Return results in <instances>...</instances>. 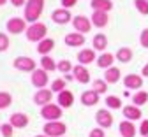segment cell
Segmentation results:
<instances>
[{
    "instance_id": "obj_1",
    "label": "cell",
    "mask_w": 148,
    "mask_h": 137,
    "mask_svg": "<svg viewBox=\"0 0 148 137\" xmlns=\"http://www.w3.org/2000/svg\"><path fill=\"white\" fill-rule=\"evenodd\" d=\"M42 11H44V0H27L23 18L27 19L28 25L35 23V21H39V18L42 16Z\"/></svg>"
},
{
    "instance_id": "obj_2",
    "label": "cell",
    "mask_w": 148,
    "mask_h": 137,
    "mask_svg": "<svg viewBox=\"0 0 148 137\" xmlns=\"http://www.w3.org/2000/svg\"><path fill=\"white\" fill-rule=\"evenodd\" d=\"M25 37L27 41L30 42H41L42 39L48 37V27L41 21H35V23H30L27 32H25Z\"/></svg>"
},
{
    "instance_id": "obj_3",
    "label": "cell",
    "mask_w": 148,
    "mask_h": 137,
    "mask_svg": "<svg viewBox=\"0 0 148 137\" xmlns=\"http://www.w3.org/2000/svg\"><path fill=\"white\" fill-rule=\"evenodd\" d=\"M27 28H28L27 19H25V18H20V16H12V18H9L7 23H5V30H7V33H11V35L25 33Z\"/></svg>"
},
{
    "instance_id": "obj_4",
    "label": "cell",
    "mask_w": 148,
    "mask_h": 137,
    "mask_svg": "<svg viewBox=\"0 0 148 137\" xmlns=\"http://www.w3.org/2000/svg\"><path fill=\"white\" fill-rule=\"evenodd\" d=\"M62 107L58 104H55V102H49L46 106L41 107V116H42V120L44 121H58L62 118Z\"/></svg>"
},
{
    "instance_id": "obj_5",
    "label": "cell",
    "mask_w": 148,
    "mask_h": 137,
    "mask_svg": "<svg viewBox=\"0 0 148 137\" xmlns=\"http://www.w3.org/2000/svg\"><path fill=\"white\" fill-rule=\"evenodd\" d=\"M67 132V125L64 121H46L42 127V134L49 135V137H62Z\"/></svg>"
},
{
    "instance_id": "obj_6",
    "label": "cell",
    "mask_w": 148,
    "mask_h": 137,
    "mask_svg": "<svg viewBox=\"0 0 148 137\" xmlns=\"http://www.w3.org/2000/svg\"><path fill=\"white\" fill-rule=\"evenodd\" d=\"M12 67L16 70H20V72H34L37 67H35V60L30 56H18L14 58V62H12Z\"/></svg>"
},
{
    "instance_id": "obj_7",
    "label": "cell",
    "mask_w": 148,
    "mask_h": 137,
    "mask_svg": "<svg viewBox=\"0 0 148 137\" xmlns=\"http://www.w3.org/2000/svg\"><path fill=\"white\" fill-rule=\"evenodd\" d=\"M72 18L74 16L65 7H58V9H55L51 12V21L57 23V25H69V23H72Z\"/></svg>"
},
{
    "instance_id": "obj_8",
    "label": "cell",
    "mask_w": 148,
    "mask_h": 137,
    "mask_svg": "<svg viewBox=\"0 0 148 137\" xmlns=\"http://www.w3.org/2000/svg\"><path fill=\"white\" fill-rule=\"evenodd\" d=\"M113 114H111V111L108 109V107H104V109H99L97 112H95V123H97V127H101V128H111L113 127Z\"/></svg>"
},
{
    "instance_id": "obj_9",
    "label": "cell",
    "mask_w": 148,
    "mask_h": 137,
    "mask_svg": "<svg viewBox=\"0 0 148 137\" xmlns=\"http://www.w3.org/2000/svg\"><path fill=\"white\" fill-rule=\"evenodd\" d=\"M48 81H49V76L44 69H35L32 74H30V83L37 88V90H41L44 86H48Z\"/></svg>"
},
{
    "instance_id": "obj_10",
    "label": "cell",
    "mask_w": 148,
    "mask_h": 137,
    "mask_svg": "<svg viewBox=\"0 0 148 137\" xmlns=\"http://www.w3.org/2000/svg\"><path fill=\"white\" fill-rule=\"evenodd\" d=\"M72 28L74 32H79V33H88L92 30V19L79 14V16H74L72 18Z\"/></svg>"
},
{
    "instance_id": "obj_11",
    "label": "cell",
    "mask_w": 148,
    "mask_h": 137,
    "mask_svg": "<svg viewBox=\"0 0 148 137\" xmlns=\"http://www.w3.org/2000/svg\"><path fill=\"white\" fill-rule=\"evenodd\" d=\"M72 79L78 81L79 85H88L90 83V72H88L86 65H81V63L74 65V69H72Z\"/></svg>"
},
{
    "instance_id": "obj_12",
    "label": "cell",
    "mask_w": 148,
    "mask_h": 137,
    "mask_svg": "<svg viewBox=\"0 0 148 137\" xmlns=\"http://www.w3.org/2000/svg\"><path fill=\"white\" fill-rule=\"evenodd\" d=\"M64 42L65 46L69 48H81L85 42H86V39H85V33H79V32H71L64 37Z\"/></svg>"
},
{
    "instance_id": "obj_13",
    "label": "cell",
    "mask_w": 148,
    "mask_h": 137,
    "mask_svg": "<svg viewBox=\"0 0 148 137\" xmlns=\"http://www.w3.org/2000/svg\"><path fill=\"white\" fill-rule=\"evenodd\" d=\"M99 100H101V95L97 93V91H94V90H85L83 93H81V97H79V102L85 106V107H92V106H97L99 104Z\"/></svg>"
},
{
    "instance_id": "obj_14",
    "label": "cell",
    "mask_w": 148,
    "mask_h": 137,
    "mask_svg": "<svg viewBox=\"0 0 148 137\" xmlns=\"http://www.w3.org/2000/svg\"><path fill=\"white\" fill-rule=\"evenodd\" d=\"M122 114H123V118L129 120V121H138V120L143 118L141 107H138V106H134V104L123 106V107H122Z\"/></svg>"
},
{
    "instance_id": "obj_15",
    "label": "cell",
    "mask_w": 148,
    "mask_h": 137,
    "mask_svg": "<svg viewBox=\"0 0 148 137\" xmlns=\"http://www.w3.org/2000/svg\"><path fill=\"white\" fill-rule=\"evenodd\" d=\"M123 86L127 90H134V91L141 90V86H143V76L141 74H127L123 77Z\"/></svg>"
},
{
    "instance_id": "obj_16",
    "label": "cell",
    "mask_w": 148,
    "mask_h": 137,
    "mask_svg": "<svg viewBox=\"0 0 148 137\" xmlns=\"http://www.w3.org/2000/svg\"><path fill=\"white\" fill-rule=\"evenodd\" d=\"M53 100V91L51 90H48V88H41V90H37L35 93H34V104L35 106H46V104H49Z\"/></svg>"
},
{
    "instance_id": "obj_17",
    "label": "cell",
    "mask_w": 148,
    "mask_h": 137,
    "mask_svg": "<svg viewBox=\"0 0 148 137\" xmlns=\"http://www.w3.org/2000/svg\"><path fill=\"white\" fill-rule=\"evenodd\" d=\"M78 63L81 65H90V63H94L97 60V55H95V49L94 48H85L78 53Z\"/></svg>"
},
{
    "instance_id": "obj_18",
    "label": "cell",
    "mask_w": 148,
    "mask_h": 137,
    "mask_svg": "<svg viewBox=\"0 0 148 137\" xmlns=\"http://www.w3.org/2000/svg\"><path fill=\"white\" fill-rule=\"evenodd\" d=\"M109 23V12L106 11H92V25L95 28H104Z\"/></svg>"
},
{
    "instance_id": "obj_19",
    "label": "cell",
    "mask_w": 148,
    "mask_h": 137,
    "mask_svg": "<svg viewBox=\"0 0 148 137\" xmlns=\"http://www.w3.org/2000/svg\"><path fill=\"white\" fill-rule=\"evenodd\" d=\"M57 104L62 107V109H69V107H72V104H74V93L71 91V90H64V91H60V93H57Z\"/></svg>"
},
{
    "instance_id": "obj_20",
    "label": "cell",
    "mask_w": 148,
    "mask_h": 137,
    "mask_svg": "<svg viewBox=\"0 0 148 137\" xmlns=\"http://www.w3.org/2000/svg\"><path fill=\"white\" fill-rule=\"evenodd\" d=\"M118 132H120V137H136L138 128L134 127V121L123 120V121H120V125H118Z\"/></svg>"
},
{
    "instance_id": "obj_21",
    "label": "cell",
    "mask_w": 148,
    "mask_h": 137,
    "mask_svg": "<svg viewBox=\"0 0 148 137\" xmlns=\"http://www.w3.org/2000/svg\"><path fill=\"white\" fill-rule=\"evenodd\" d=\"M28 116L25 112H12L11 118H9V123L14 127V128H27L28 127Z\"/></svg>"
},
{
    "instance_id": "obj_22",
    "label": "cell",
    "mask_w": 148,
    "mask_h": 137,
    "mask_svg": "<svg viewBox=\"0 0 148 137\" xmlns=\"http://www.w3.org/2000/svg\"><path fill=\"white\" fill-rule=\"evenodd\" d=\"M116 60V56L115 55H111V53H101L99 56H97V60H95V63H97V67L99 69H109V67H113V62Z\"/></svg>"
},
{
    "instance_id": "obj_23",
    "label": "cell",
    "mask_w": 148,
    "mask_h": 137,
    "mask_svg": "<svg viewBox=\"0 0 148 137\" xmlns=\"http://www.w3.org/2000/svg\"><path fill=\"white\" fill-rule=\"evenodd\" d=\"M53 49H55V41L51 37H46V39H42L41 42H37V53H39L41 56L49 55Z\"/></svg>"
},
{
    "instance_id": "obj_24",
    "label": "cell",
    "mask_w": 148,
    "mask_h": 137,
    "mask_svg": "<svg viewBox=\"0 0 148 137\" xmlns=\"http://www.w3.org/2000/svg\"><path fill=\"white\" fill-rule=\"evenodd\" d=\"M92 48H94L95 51L104 53L106 48H108V37H106V33H95L94 39H92Z\"/></svg>"
},
{
    "instance_id": "obj_25",
    "label": "cell",
    "mask_w": 148,
    "mask_h": 137,
    "mask_svg": "<svg viewBox=\"0 0 148 137\" xmlns=\"http://www.w3.org/2000/svg\"><path fill=\"white\" fill-rule=\"evenodd\" d=\"M120 77H122V72H120V69H116V67H109V69H106V72H104V79H106L108 85L118 83Z\"/></svg>"
},
{
    "instance_id": "obj_26",
    "label": "cell",
    "mask_w": 148,
    "mask_h": 137,
    "mask_svg": "<svg viewBox=\"0 0 148 137\" xmlns=\"http://www.w3.org/2000/svg\"><path fill=\"white\" fill-rule=\"evenodd\" d=\"M115 56H116V60L120 62V63H129L132 60V56H134V53H132V49L131 48H118L116 49V53H115Z\"/></svg>"
},
{
    "instance_id": "obj_27",
    "label": "cell",
    "mask_w": 148,
    "mask_h": 137,
    "mask_svg": "<svg viewBox=\"0 0 148 137\" xmlns=\"http://www.w3.org/2000/svg\"><path fill=\"white\" fill-rule=\"evenodd\" d=\"M90 7H92V11H106V12H109L113 9V2H111V0H92Z\"/></svg>"
},
{
    "instance_id": "obj_28",
    "label": "cell",
    "mask_w": 148,
    "mask_h": 137,
    "mask_svg": "<svg viewBox=\"0 0 148 137\" xmlns=\"http://www.w3.org/2000/svg\"><path fill=\"white\" fill-rule=\"evenodd\" d=\"M131 100H132V104L138 106V107L148 104V91H145V90H138V91L132 95V99H131Z\"/></svg>"
},
{
    "instance_id": "obj_29",
    "label": "cell",
    "mask_w": 148,
    "mask_h": 137,
    "mask_svg": "<svg viewBox=\"0 0 148 137\" xmlns=\"http://www.w3.org/2000/svg\"><path fill=\"white\" fill-rule=\"evenodd\" d=\"M41 69H44L46 72H55L57 70V62L49 55H44V56H41Z\"/></svg>"
},
{
    "instance_id": "obj_30",
    "label": "cell",
    "mask_w": 148,
    "mask_h": 137,
    "mask_svg": "<svg viewBox=\"0 0 148 137\" xmlns=\"http://www.w3.org/2000/svg\"><path fill=\"white\" fill-rule=\"evenodd\" d=\"M108 83H106V79H94L92 81V90L94 91H97L99 95H104L106 91H108Z\"/></svg>"
},
{
    "instance_id": "obj_31",
    "label": "cell",
    "mask_w": 148,
    "mask_h": 137,
    "mask_svg": "<svg viewBox=\"0 0 148 137\" xmlns=\"http://www.w3.org/2000/svg\"><path fill=\"white\" fill-rule=\"evenodd\" d=\"M104 102H106V107L108 109H120V107H123L120 97H116V95H108Z\"/></svg>"
},
{
    "instance_id": "obj_32",
    "label": "cell",
    "mask_w": 148,
    "mask_h": 137,
    "mask_svg": "<svg viewBox=\"0 0 148 137\" xmlns=\"http://www.w3.org/2000/svg\"><path fill=\"white\" fill-rule=\"evenodd\" d=\"M12 104V95L9 91H0V109H7Z\"/></svg>"
},
{
    "instance_id": "obj_33",
    "label": "cell",
    "mask_w": 148,
    "mask_h": 137,
    "mask_svg": "<svg viewBox=\"0 0 148 137\" xmlns=\"http://www.w3.org/2000/svg\"><path fill=\"white\" fill-rule=\"evenodd\" d=\"M72 69H74V65H72L69 60H60V62H57V70H58V72L72 74Z\"/></svg>"
},
{
    "instance_id": "obj_34",
    "label": "cell",
    "mask_w": 148,
    "mask_h": 137,
    "mask_svg": "<svg viewBox=\"0 0 148 137\" xmlns=\"http://www.w3.org/2000/svg\"><path fill=\"white\" fill-rule=\"evenodd\" d=\"M49 90H51L53 93H60V91H64V90H65V79H62V77H58V79H53Z\"/></svg>"
},
{
    "instance_id": "obj_35",
    "label": "cell",
    "mask_w": 148,
    "mask_h": 137,
    "mask_svg": "<svg viewBox=\"0 0 148 137\" xmlns=\"http://www.w3.org/2000/svg\"><path fill=\"white\" fill-rule=\"evenodd\" d=\"M134 7L139 14L148 16V0H134Z\"/></svg>"
},
{
    "instance_id": "obj_36",
    "label": "cell",
    "mask_w": 148,
    "mask_h": 137,
    "mask_svg": "<svg viewBox=\"0 0 148 137\" xmlns=\"http://www.w3.org/2000/svg\"><path fill=\"white\" fill-rule=\"evenodd\" d=\"M9 44H11L9 35H7V33H4V32H0V53L7 51V49H9Z\"/></svg>"
},
{
    "instance_id": "obj_37",
    "label": "cell",
    "mask_w": 148,
    "mask_h": 137,
    "mask_svg": "<svg viewBox=\"0 0 148 137\" xmlns=\"http://www.w3.org/2000/svg\"><path fill=\"white\" fill-rule=\"evenodd\" d=\"M0 134H2V137H12L14 135V127L11 123H4L0 127Z\"/></svg>"
},
{
    "instance_id": "obj_38",
    "label": "cell",
    "mask_w": 148,
    "mask_h": 137,
    "mask_svg": "<svg viewBox=\"0 0 148 137\" xmlns=\"http://www.w3.org/2000/svg\"><path fill=\"white\" fill-rule=\"evenodd\" d=\"M139 44H141L145 49H148V28H143V30H141V35H139Z\"/></svg>"
},
{
    "instance_id": "obj_39",
    "label": "cell",
    "mask_w": 148,
    "mask_h": 137,
    "mask_svg": "<svg viewBox=\"0 0 148 137\" xmlns=\"http://www.w3.org/2000/svg\"><path fill=\"white\" fill-rule=\"evenodd\" d=\"M138 132H139L143 137H146V135H148V120H143V121H141V125H139Z\"/></svg>"
},
{
    "instance_id": "obj_40",
    "label": "cell",
    "mask_w": 148,
    "mask_h": 137,
    "mask_svg": "<svg viewBox=\"0 0 148 137\" xmlns=\"http://www.w3.org/2000/svg\"><path fill=\"white\" fill-rule=\"evenodd\" d=\"M88 137H104V128H101V127L99 128H92Z\"/></svg>"
},
{
    "instance_id": "obj_41",
    "label": "cell",
    "mask_w": 148,
    "mask_h": 137,
    "mask_svg": "<svg viewBox=\"0 0 148 137\" xmlns=\"http://www.w3.org/2000/svg\"><path fill=\"white\" fill-rule=\"evenodd\" d=\"M60 4H62V7H65V9H71V7H74L78 4V0H60Z\"/></svg>"
},
{
    "instance_id": "obj_42",
    "label": "cell",
    "mask_w": 148,
    "mask_h": 137,
    "mask_svg": "<svg viewBox=\"0 0 148 137\" xmlns=\"http://www.w3.org/2000/svg\"><path fill=\"white\" fill-rule=\"evenodd\" d=\"M9 2H11L14 7H21V5H25V4H27V0H9Z\"/></svg>"
},
{
    "instance_id": "obj_43",
    "label": "cell",
    "mask_w": 148,
    "mask_h": 137,
    "mask_svg": "<svg viewBox=\"0 0 148 137\" xmlns=\"http://www.w3.org/2000/svg\"><path fill=\"white\" fill-rule=\"evenodd\" d=\"M141 76H143V77H148V63L143 65V69H141Z\"/></svg>"
},
{
    "instance_id": "obj_44",
    "label": "cell",
    "mask_w": 148,
    "mask_h": 137,
    "mask_svg": "<svg viewBox=\"0 0 148 137\" xmlns=\"http://www.w3.org/2000/svg\"><path fill=\"white\" fill-rule=\"evenodd\" d=\"M7 4V0H0V5H5Z\"/></svg>"
},
{
    "instance_id": "obj_45",
    "label": "cell",
    "mask_w": 148,
    "mask_h": 137,
    "mask_svg": "<svg viewBox=\"0 0 148 137\" xmlns=\"http://www.w3.org/2000/svg\"><path fill=\"white\" fill-rule=\"evenodd\" d=\"M35 137H49V135H46V134H41V135H35Z\"/></svg>"
},
{
    "instance_id": "obj_46",
    "label": "cell",
    "mask_w": 148,
    "mask_h": 137,
    "mask_svg": "<svg viewBox=\"0 0 148 137\" xmlns=\"http://www.w3.org/2000/svg\"><path fill=\"white\" fill-rule=\"evenodd\" d=\"M62 137H65V135H62Z\"/></svg>"
},
{
    "instance_id": "obj_47",
    "label": "cell",
    "mask_w": 148,
    "mask_h": 137,
    "mask_svg": "<svg viewBox=\"0 0 148 137\" xmlns=\"http://www.w3.org/2000/svg\"><path fill=\"white\" fill-rule=\"evenodd\" d=\"M0 127H2V125H0Z\"/></svg>"
},
{
    "instance_id": "obj_48",
    "label": "cell",
    "mask_w": 148,
    "mask_h": 137,
    "mask_svg": "<svg viewBox=\"0 0 148 137\" xmlns=\"http://www.w3.org/2000/svg\"><path fill=\"white\" fill-rule=\"evenodd\" d=\"M146 137H148V135H146Z\"/></svg>"
}]
</instances>
